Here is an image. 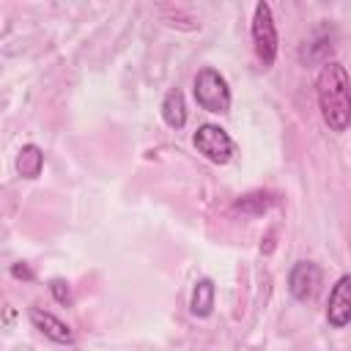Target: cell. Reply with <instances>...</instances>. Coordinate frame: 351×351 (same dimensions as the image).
<instances>
[{
  "label": "cell",
  "instance_id": "1",
  "mask_svg": "<svg viewBox=\"0 0 351 351\" xmlns=\"http://www.w3.org/2000/svg\"><path fill=\"white\" fill-rule=\"evenodd\" d=\"M321 118L332 132H346L351 123V93H348V71L337 60L326 63L315 80Z\"/></svg>",
  "mask_w": 351,
  "mask_h": 351
},
{
  "label": "cell",
  "instance_id": "2",
  "mask_svg": "<svg viewBox=\"0 0 351 351\" xmlns=\"http://www.w3.org/2000/svg\"><path fill=\"white\" fill-rule=\"evenodd\" d=\"M195 101L206 110V112H230V88H228V80L211 69V66H203L197 74H195Z\"/></svg>",
  "mask_w": 351,
  "mask_h": 351
},
{
  "label": "cell",
  "instance_id": "3",
  "mask_svg": "<svg viewBox=\"0 0 351 351\" xmlns=\"http://www.w3.org/2000/svg\"><path fill=\"white\" fill-rule=\"evenodd\" d=\"M252 44H255V55L258 60L269 69L277 58V25L271 16L269 3H258L255 14H252Z\"/></svg>",
  "mask_w": 351,
  "mask_h": 351
},
{
  "label": "cell",
  "instance_id": "4",
  "mask_svg": "<svg viewBox=\"0 0 351 351\" xmlns=\"http://www.w3.org/2000/svg\"><path fill=\"white\" fill-rule=\"evenodd\" d=\"M192 143H195V148H197L208 162H214V165H228L230 156H233V140H230V134H228L222 126H217V123H203V126H197Z\"/></svg>",
  "mask_w": 351,
  "mask_h": 351
},
{
  "label": "cell",
  "instance_id": "5",
  "mask_svg": "<svg viewBox=\"0 0 351 351\" xmlns=\"http://www.w3.org/2000/svg\"><path fill=\"white\" fill-rule=\"evenodd\" d=\"M321 282H324V271L313 261H296L291 274H288V291L296 302L315 299V293L321 291Z\"/></svg>",
  "mask_w": 351,
  "mask_h": 351
},
{
  "label": "cell",
  "instance_id": "6",
  "mask_svg": "<svg viewBox=\"0 0 351 351\" xmlns=\"http://www.w3.org/2000/svg\"><path fill=\"white\" fill-rule=\"evenodd\" d=\"M326 321L335 326V329H343L348 321H351V277L343 274L332 293H329V302H326Z\"/></svg>",
  "mask_w": 351,
  "mask_h": 351
},
{
  "label": "cell",
  "instance_id": "7",
  "mask_svg": "<svg viewBox=\"0 0 351 351\" xmlns=\"http://www.w3.org/2000/svg\"><path fill=\"white\" fill-rule=\"evenodd\" d=\"M27 315H30V324H33L47 340H52V343H58V346H71V343H74L71 326H69L66 321H60L58 315L41 310V307H30Z\"/></svg>",
  "mask_w": 351,
  "mask_h": 351
},
{
  "label": "cell",
  "instance_id": "8",
  "mask_svg": "<svg viewBox=\"0 0 351 351\" xmlns=\"http://www.w3.org/2000/svg\"><path fill=\"white\" fill-rule=\"evenodd\" d=\"M214 296H217V285L208 277H200L192 288V299H189V310L195 318H208L214 313Z\"/></svg>",
  "mask_w": 351,
  "mask_h": 351
},
{
  "label": "cell",
  "instance_id": "9",
  "mask_svg": "<svg viewBox=\"0 0 351 351\" xmlns=\"http://www.w3.org/2000/svg\"><path fill=\"white\" fill-rule=\"evenodd\" d=\"M274 203H277V195L263 192V189H255V192L241 195V197L233 203V211H239V214H244V217H261V214H266Z\"/></svg>",
  "mask_w": 351,
  "mask_h": 351
},
{
  "label": "cell",
  "instance_id": "10",
  "mask_svg": "<svg viewBox=\"0 0 351 351\" xmlns=\"http://www.w3.org/2000/svg\"><path fill=\"white\" fill-rule=\"evenodd\" d=\"M162 118L170 129H184L186 123V101H184V93L181 88H170L167 96L162 99Z\"/></svg>",
  "mask_w": 351,
  "mask_h": 351
},
{
  "label": "cell",
  "instance_id": "11",
  "mask_svg": "<svg viewBox=\"0 0 351 351\" xmlns=\"http://www.w3.org/2000/svg\"><path fill=\"white\" fill-rule=\"evenodd\" d=\"M41 170H44V151H41L36 143L22 145L19 154H16V173H19L22 178L33 181V178L41 176Z\"/></svg>",
  "mask_w": 351,
  "mask_h": 351
},
{
  "label": "cell",
  "instance_id": "12",
  "mask_svg": "<svg viewBox=\"0 0 351 351\" xmlns=\"http://www.w3.org/2000/svg\"><path fill=\"white\" fill-rule=\"evenodd\" d=\"M47 288H49V293H52V299H55L58 304H66V307L71 304V285H69L66 280H60V277H52Z\"/></svg>",
  "mask_w": 351,
  "mask_h": 351
},
{
  "label": "cell",
  "instance_id": "13",
  "mask_svg": "<svg viewBox=\"0 0 351 351\" xmlns=\"http://www.w3.org/2000/svg\"><path fill=\"white\" fill-rule=\"evenodd\" d=\"M11 277H16V280H33V269L27 266V263H14L11 266Z\"/></svg>",
  "mask_w": 351,
  "mask_h": 351
}]
</instances>
